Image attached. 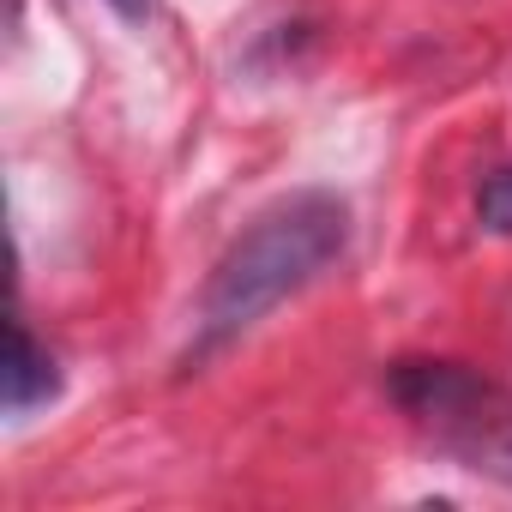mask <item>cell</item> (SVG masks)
Here are the masks:
<instances>
[{"instance_id":"cell-5","label":"cell","mask_w":512,"mask_h":512,"mask_svg":"<svg viewBox=\"0 0 512 512\" xmlns=\"http://www.w3.org/2000/svg\"><path fill=\"white\" fill-rule=\"evenodd\" d=\"M109 7L127 13V19H145V13H151V0H109Z\"/></svg>"},{"instance_id":"cell-3","label":"cell","mask_w":512,"mask_h":512,"mask_svg":"<svg viewBox=\"0 0 512 512\" xmlns=\"http://www.w3.org/2000/svg\"><path fill=\"white\" fill-rule=\"evenodd\" d=\"M55 386H61V374H55V356L31 338V326L25 320H13V362H7V410L13 416H25V410H37V404H49L55 398Z\"/></svg>"},{"instance_id":"cell-1","label":"cell","mask_w":512,"mask_h":512,"mask_svg":"<svg viewBox=\"0 0 512 512\" xmlns=\"http://www.w3.org/2000/svg\"><path fill=\"white\" fill-rule=\"evenodd\" d=\"M350 241V211L338 193H290L272 211L253 217L247 235L229 241L205 296H199V344L193 356H211L253 332L284 296L308 290Z\"/></svg>"},{"instance_id":"cell-2","label":"cell","mask_w":512,"mask_h":512,"mask_svg":"<svg viewBox=\"0 0 512 512\" xmlns=\"http://www.w3.org/2000/svg\"><path fill=\"white\" fill-rule=\"evenodd\" d=\"M392 392H398L410 410H422V416H446V410L470 404L482 386H476L464 368H452V362H398V368H392Z\"/></svg>"},{"instance_id":"cell-4","label":"cell","mask_w":512,"mask_h":512,"mask_svg":"<svg viewBox=\"0 0 512 512\" xmlns=\"http://www.w3.org/2000/svg\"><path fill=\"white\" fill-rule=\"evenodd\" d=\"M476 211H482V223H488L494 235H512V169H494V175L482 181Z\"/></svg>"}]
</instances>
